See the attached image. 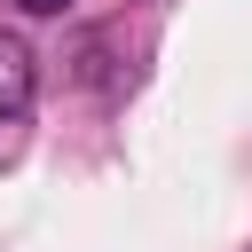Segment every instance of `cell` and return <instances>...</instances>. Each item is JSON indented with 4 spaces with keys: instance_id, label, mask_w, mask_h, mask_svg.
<instances>
[{
    "instance_id": "obj_1",
    "label": "cell",
    "mask_w": 252,
    "mask_h": 252,
    "mask_svg": "<svg viewBox=\"0 0 252 252\" xmlns=\"http://www.w3.org/2000/svg\"><path fill=\"white\" fill-rule=\"evenodd\" d=\"M32 47L16 39V32H0V126H16L24 110H32Z\"/></svg>"
},
{
    "instance_id": "obj_2",
    "label": "cell",
    "mask_w": 252,
    "mask_h": 252,
    "mask_svg": "<svg viewBox=\"0 0 252 252\" xmlns=\"http://www.w3.org/2000/svg\"><path fill=\"white\" fill-rule=\"evenodd\" d=\"M16 8H32V16H63L71 0H16Z\"/></svg>"
}]
</instances>
